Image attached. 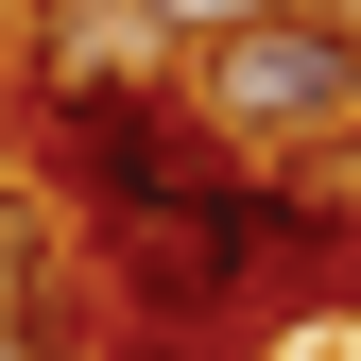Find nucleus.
Masks as SVG:
<instances>
[{"mask_svg":"<svg viewBox=\"0 0 361 361\" xmlns=\"http://www.w3.org/2000/svg\"><path fill=\"white\" fill-rule=\"evenodd\" d=\"M104 361H224V344H172V327H121Z\"/></svg>","mask_w":361,"mask_h":361,"instance_id":"4","label":"nucleus"},{"mask_svg":"<svg viewBox=\"0 0 361 361\" xmlns=\"http://www.w3.org/2000/svg\"><path fill=\"white\" fill-rule=\"evenodd\" d=\"M172 18V52H207V35H241V18H276V0H155Z\"/></svg>","mask_w":361,"mask_h":361,"instance_id":"3","label":"nucleus"},{"mask_svg":"<svg viewBox=\"0 0 361 361\" xmlns=\"http://www.w3.org/2000/svg\"><path fill=\"white\" fill-rule=\"evenodd\" d=\"M104 86H172L155 0H35L18 18V104H104Z\"/></svg>","mask_w":361,"mask_h":361,"instance_id":"2","label":"nucleus"},{"mask_svg":"<svg viewBox=\"0 0 361 361\" xmlns=\"http://www.w3.org/2000/svg\"><path fill=\"white\" fill-rule=\"evenodd\" d=\"M310 18H327V35H361V0H310Z\"/></svg>","mask_w":361,"mask_h":361,"instance_id":"5","label":"nucleus"},{"mask_svg":"<svg viewBox=\"0 0 361 361\" xmlns=\"http://www.w3.org/2000/svg\"><path fill=\"white\" fill-rule=\"evenodd\" d=\"M172 104L241 172H327V155H361V35H327L310 0H276V18L172 52Z\"/></svg>","mask_w":361,"mask_h":361,"instance_id":"1","label":"nucleus"}]
</instances>
